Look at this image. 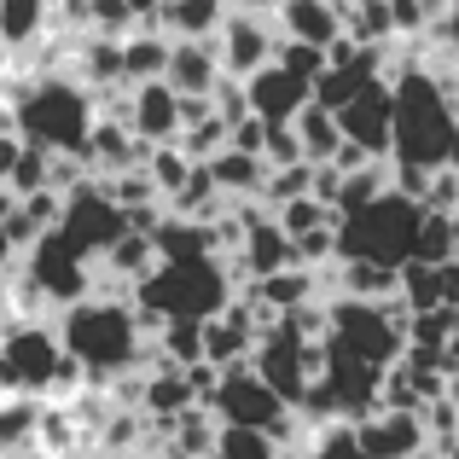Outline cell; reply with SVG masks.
I'll return each mask as SVG.
<instances>
[{
	"instance_id": "8992f818",
	"label": "cell",
	"mask_w": 459,
	"mask_h": 459,
	"mask_svg": "<svg viewBox=\"0 0 459 459\" xmlns=\"http://www.w3.org/2000/svg\"><path fill=\"white\" fill-rule=\"evenodd\" d=\"M325 349L349 360H367L378 372H395L407 355V308L402 303H360V297H332L325 303Z\"/></svg>"
},
{
	"instance_id": "8fae6325",
	"label": "cell",
	"mask_w": 459,
	"mask_h": 459,
	"mask_svg": "<svg viewBox=\"0 0 459 459\" xmlns=\"http://www.w3.org/2000/svg\"><path fill=\"white\" fill-rule=\"evenodd\" d=\"M238 221H245V238H238L233 262H238V273H245L250 285L273 280V273H285V268H303V262H297L291 233L280 227V215H273V210H256V204L245 198V204H238Z\"/></svg>"
},
{
	"instance_id": "d6a6232c",
	"label": "cell",
	"mask_w": 459,
	"mask_h": 459,
	"mask_svg": "<svg viewBox=\"0 0 459 459\" xmlns=\"http://www.w3.org/2000/svg\"><path fill=\"white\" fill-rule=\"evenodd\" d=\"M273 65H285L291 76H303V82H320L325 76V53L320 47H308V41H280V58Z\"/></svg>"
},
{
	"instance_id": "ab89813d",
	"label": "cell",
	"mask_w": 459,
	"mask_h": 459,
	"mask_svg": "<svg viewBox=\"0 0 459 459\" xmlns=\"http://www.w3.org/2000/svg\"><path fill=\"white\" fill-rule=\"evenodd\" d=\"M448 395H454V402H459V378H454V384H448Z\"/></svg>"
},
{
	"instance_id": "8d00e7d4",
	"label": "cell",
	"mask_w": 459,
	"mask_h": 459,
	"mask_svg": "<svg viewBox=\"0 0 459 459\" xmlns=\"http://www.w3.org/2000/svg\"><path fill=\"white\" fill-rule=\"evenodd\" d=\"M128 12L140 18V30H146V23L157 30V12H163V0H128Z\"/></svg>"
},
{
	"instance_id": "7c38bea8",
	"label": "cell",
	"mask_w": 459,
	"mask_h": 459,
	"mask_svg": "<svg viewBox=\"0 0 459 459\" xmlns=\"http://www.w3.org/2000/svg\"><path fill=\"white\" fill-rule=\"evenodd\" d=\"M337 123H343L349 146H360V152H372V157H390L395 152V82L390 76L367 82V88L337 111Z\"/></svg>"
},
{
	"instance_id": "836d02e7",
	"label": "cell",
	"mask_w": 459,
	"mask_h": 459,
	"mask_svg": "<svg viewBox=\"0 0 459 459\" xmlns=\"http://www.w3.org/2000/svg\"><path fill=\"white\" fill-rule=\"evenodd\" d=\"M233 152L262 157V152H268V123H262V117H245V123L233 128Z\"/></svg>"
},
{
	"instance_id": "9c48e42d",
	"label": "cell",
	"mask_w": 459,
	"mask_h": 459,
	"mask_svg": "<svg viewBox=\"0 0 459 459\" xmlns=\"http://www.w3.org/2000/svg\"><path fill=\"white\" fill-rule=\"evenodd\" d=\"M23 273L41 285V297L53 308L82 303V297H93V285H100V268H88V256H82L65 233H47L41 245L23 256Z\"/></svg>"
},
{
	"instance_id": "2e32d148",
	"label": "cell",
	"mask_w": 459,
	"mask_h": 459,
	"mask_svg": "<svg viewBox=\"0 0 459 459\" xmlns=\"http://www.w3.org/2000/svg\"><path fill=\"white\" fill-rule=\"evenodd\" d=\"M280 35L285 41H308L320 53H332V41H343V6L337 0H280Z\"/></svg>"
},
{
	"instance_id": "b9f144b4",
	"label": "cell",
	"mask_w": 459,
	"mask_h": 459,
	"mask_svg": "<svg viewBox=\"0 0 459 459\" xmlns=\"http://www.w3.org/2000/svg\"><path fill=\"white\" fill-rule=\"evenodd\" d=\"M454 320H459V308H454Z\"/></svg>"
},
{
	"instance_id": "f546056e",
	"label": "cell",
	"mask_w": 459,
	"mask_h": 459,
	"mask_svg": "<svg viewBox=\"0 0 459 459\" xmlns=\"http://www.w3.org/2000/svg\"><path fill=\"white\" fill-rule=\"evenodd\" d=\"M303 459H367L360 454V437L349 419H337V425H320L303 437Z\"/></svg>"
},
{
	"instance_id": "4316f807",
	"label": "cell",
	"mask_w": 459,
	"mask_h": 459,
	"mask_svg": "<svg viewBox=\"0 0 459 459\" xmlns=\"http://www.w3.org/2000/svg\"><path fill=\"white\" fill-rule=\"evenodd\" d=\"M215 437H221V419H215L210 407H192V413H180L175 425H169V442H175L180 454H192V459H210Z\"/></svg>"
},
{
	"instance_id": "277c9868",
	"label": "cell",
	"mask_w": 459,
	"mask_h": 459,
	"mask_svg": "<svg viewBox=\"0 0 459 459\" xmlns=\"http://www.w3.org/2000/svg\"><path fill=\"white\" fill-rule=\"evenodd\" d=\"M12 117H18V134L30 146H41L53 157H82L93 123H100V105H93V93L76 76H35L30 93L12 105Z\"/></svg>"
},
{
	"instance_id": "1f68e13d",
	"label": "cell",
	"mask_w": 459,
	"mask_h": 459,
	"mask_svg": "<svg viewBox=\"0 0 459 459\" xmlns=\"http://www.w3.org/2000/svg\"><path fill=\"white\" fill-rule=\"evenodd\" d=\"M308 192H314V163H291V169H268V186H262V198L280 210V204L308 198Z\"/></svg>"
},
{
	"instance_id": "7402d4cb",
	"label": "cell",
	"mask_w": 459,
	"mask_h": 459,
	"mask_svg": "<svg viewBox=\"0 0 459 459\" xmlns=\"http://www.w3.org/2000/svg\"><path fill=\"white\" fill-rule=\"evenodd\" d=\"M297 140H303V157L308 163H332L337 152H343V123H337V111H325V105H303L297 111Z\"/></svg>"
},
{
	"instance_id": "484cf974",
	"label": "cell",
	"mask_w": 459,
	"mask_h": 459,
	"mask_svg": "<svg viewBox=\"0 0 459 459\" xmlns=\"http://www.w3.org/2000/svg\"><path fill=\"white\" fill-rule=\"evenodd\" d=\"M273 215H280V227L291 233V245H297V238H308V233H325V227H337V221H343V215H337L325 198H314V192H308V198L280 204Z\"/></svg>"
},
{
	"instance_id": "f35d334b",
	"label": "cell",
	"mask_w": 459,
	"mask_h": 459,
	"mask_svg": "<svg viewBox=\"0 0 459 459\" xmlns=\"http://www.w3.org/2000/svg\"><path fill=\"white\" fill-rule=\"evenodd\" d=\"M70 459H117V454H70Z\"/></svg>"
},
{
	"instance_id": "6da1fadb",
	"label": "cell",
	"mask_w": 459,
	"mask_h": 459,
	"mask_svg": "<svg viewBox=\"0 0 459 459\" xmlns=\"http://www.w3.org/2000/svg\"><path fill=\"white\" fill-rule=\"evenodd\" d=\"M58 337H65V355L88 367L93 384H117L134 378L140 355H146V325H140V308L128 297H82V303L58 308Z\"/></svg>"
},
{
	"instance_id": "ac0fdd59",
	"label": "cell",
	"mask_w": 459,
	"mask_h": 459,
	"mask_svg": "<svg viewBox=\"0 0 459 459\" xmlns=\"http://www.w3.org/2000/svg\"><path fill=\"white\" fill-rule=\"evenodd\" d=\"M227 12H233V0H163L157 30L169 41H210V35H221Z\"/></svg>"
},
{
	"instance_id": "7a4b0ae2",
	"label": "cell",
	"mask_w": 459,
	"mask_h": 459,
	"mask_svg": "<svg viewBox=\"0 0 459 459\" xmlns=\"http://www.w3.org/2000/svg\"><path fill=\"white\" fill-rule=\"evenodd\" d=\"M390 82H395V152H390V163L448 169L454 140H459V105H454L448 82L425 65H407Z\"/></svg>"
},
{
	"instance_id": "5bb4252c",
	"label": "cell",
	"mask_w": 459,
	"mask_h": 459,
	"mask_svg": "<svg viewBox=\"0 0 459 459\" xmlns=\"http://www.w3.org/2000/svg\"><path fill=\"white\" fill-rule=\"evenodd\" d=\"M128 128H134L146 146H169V140H180V93L169 88V82H140V88H128Z\"/></svg>"
},
{
	"instance_id": "f1b7e54d",
	"label": "cell",
	"mask_w": 459,
	"mask_h": 459,
	"mask_svg": "<svg viewBox=\"0 0 459 459\" xmlns=\"http://www.w3.org/2000/svg\"><path fill=\"white\" fill-rule=\"evenodd\" d=\"M285 448L268 437V430H245V425H221L210 459H280Z\"/></svg>"
},
{
	"instance_id": "9a60e30c",
	"label": "cell",
	"mask_w": 459,
	"mask_h": 459,
	"mask_svg": "<svg viewBox=\"0 0 459 459\" xmlns=\"http://www.w3.org/2000/svg\"><path fill=\"white\" fill-rule=\"evenodd\" d=\"M245 93H250V117H262V123H297V111L314 100V82L291 76L285 65H268L245 82Z\"/></svg>"
},
{
	"instance_id": "d6986e66",
	"label": "cell",
	"mask_w": 459,
	"mask_h": 459,
	"mask_svg": "<svg viewBox=\"0 0 459 459\" xmlns=\"http://www.w3.org/2000/svg\"><path fill=\"white\" fill-rule=\"evenodd\" d=\"M250 297L285 320V314L320 303V268H285V273H273V280H256V285H250Z\"/></svg>"
},
{
	"instance_id": "83f0119b",
	"label": "cell",
	"mask_w": 459,
	"mask_h": 459,
	"mask_svg": "<svg viewBox=\"0 0 459 459\" xmlns=\"http://www.w3.org/2000/svg\"><path fill=\"white\" fill-rule=\"evenodd\" d=\"M454 256H459V227H454V215H437V210H430L425 227H419L413 262H425V268H448Z\"/></svg>"
},
{
	"instance_id": "cb8c5ba5",
	"label": "cell",
	"mask_w": 459,
	"mask_h": 459,
	"mask_svg": "<svg viewBox=\"0 0 459 459\" xmlns=\"http://www.w3.org/2000/svg\"><path fill=\"white\" fill-rule=\"evenodd\" d=\"M53 0H0V47H30L47 30Z\"/></svg>"
},
{
	"instance_id": "ba28073f",
	"label": "cell",
	"mask_w": 459,
	"mask_h": 459,
	"mask_svg": "<svg viewBox=\"0 0 459 459\" xmlns=\"http://www.w3.org/2000/svg\"><path fill=\"white\" fill-rule=\"evenodd\" d=\"M58 233H65L88 262H100L105 250H111L123 233H134V227H128V210L105 192V180H88V186H76L65 198V221H58Z\"/></svg>"
},
{
	"instance_id": "60d3db41",
	"label": "cell",
	"mask_w": 459,
	"mask_h": 459,
	"mask_svg": "<svg viewBox=\"0 0 459 459\" xmlns=\"http://www.w3.org/2000/svg\"><path fill=\"white\" fill-rule=\"evenodd\" d=\"M337 6H355V0H337Z\"/></svg>"
},
{
	"instance_id": "74e56055",
	"label": "cell",
	"mask_w": 459,
	"mask_h": 459,
	"mask_svg": "<svg viewBox=\"0 0 459 459\" xmlns=\"http://www.w3.org/2000/svg\"><path fill=\"white\" fill-rule=\"evenodd\" d=\"M146 459H192V454H180L175 442H169V448H157V454H146Z\"/></svg>"
},
{
	"instance_id": "5b68a950",
	"label": "cell",
	"mask_w": 459,
	"mask_h": 459,
	"mask_svg": "<svg viewBox=\"0 0 459 459\" xmlns=\"http://www.w3.org/2000/svg\"><path fill=\"white\" fill-rule=\"evenodd\" d=\"M425 204L402 198V192H384L378 204L343 215L337 221V262H390V268H407L419 250V227H425Z\"/></svg>"
},
{
	"instance_id": "4dcf8cb0",
	"label": "cell",
	"mask_w": 459,
	"mask_h": 459,
	"mask_svg": "<svg viewBox=\"0 0 459 459\" xmlns=\"http://www.w3.org/2000/svg\"><path fill=\"white\" fill-rule=\"evenodd\" d=\"M12 192H18V198H30V192H53V152H41V146L23 140V157H18V169H12Z\"/></svg>"
},
{
	"instance_id": "d590c367",
	"label": "cell",
	"mask_w": 459,
	"mask_h": 459,
	"mask_svg": "<svg viewBox=\"0 0 459 459\" xmlns=\"http://www.w3.org/2000/svg\"><path fill=\"white\" fill-rule=\"evenodd\" d=\"M437 35L448 41V53L459 58V0H448V12H442V23H437Z\"/></svg>"
},
{
	"instance_id": "30bf717a",
	"label": "cell",
	"mask_w": 459,
	"mask_h": 459,
	"mask_svg": "<svg viewBox=\"0 0 459 459\" xmlns=\"http://www.w3.org/2000/svg\"><path fill=\"white\" fill-rule=\"evenodd\" d=\"M280 18L273 12H227L221 35H215V58H221V70L233 82H250L256 70H268L273 58H280Z\"/></svg>"
},
{
	"instance_id": "603a6c76",
	"label": "cell",
	"mask_w": 459,
	"mask_h": 459,
	"mask_svg": "<svg viewBox=\"0 0 459 459\" xmlns=\"http://www.w3.org/2000/svg\"><path fill=\"white\" fill-rule=\"evenodd\" d=\"M343 35L360 41V47H384L390 35H402V30H395L390 0H355V6H343Z\"/></svg>"
},
{
	"instance_id": "e575fe53",
	"label": "cell",
	"mask_w": 459,
	"mask_h": 459,
	"mask_svg": "<svg viewBox=\"0 0 459 459\" xmlns=\"http://www.w3.org/2000/svg\"><path fill=\"white\" fill-rule=\"evenodd\" d=\"M18 157H23V134H0V186H12Z\"/></svg>"
},
{
	"instance_id": "ffe728a7",
	"label": "cell",
	"mask_w": 459,
	"mask_h": 459,
	"mask_svg": "<svg viewBox=\"0 0 459 459\" xmlns=\"http://www.w3.org/2000/svg\"><path fill=\"white\" fill-rule=\"evenodd\" d=\"M337 297L402 303V268H390V262H337Z\"/></svg>"
},
{
	"instance_id": "d4e9b609",
	"label": "cell",
	"mask_w": 459,
	"mask_h": 459,
	"mask_svg": "<svg viewBox=\"0 0 459 459\" xmlns=\"http://www.w3.org/2000/svg\"><path fill=\"white\" fill-rule=\"evenodd\" d=\"M192 157H186V146H180V140H169V146H152V157H146V175H152V186L163 192V204L169 198H180V186H186L192 180Z\"/></svg>"
},
{
	"instance_id": "3957f363",
	"label": "cell",
	"mask_w": 459,
	"mask_h": 459,
	"mask_svg": "<svg viewBox=\"0 0 459 459\" xmlns=\"http://www.w3.org/2000/svg\"><path fill=\"white\" fill-rule=\"evenodd\" d=\"M233 262L227 256H198V262H163L157 273L134 285V297L128 303L140 308V325L146 332H163V325L175 320H215V314H227L238 303L233 297Z\"/></svg>"
},
{
	"instance_id": "44dd1931",
	"label": "cell",
	"mask_w": 459,
	"mask_h": 459,
	"mask_svg": "<svg viewBox=\"0 0 459 459\" xmlns=\"http://www.w3.org/2000/svg\"><path fill=\"white\" fill-rule=\"evenodd\" d=\"M169 53H175V41H169L163 30H134L123 41V82L128 88H140V82H163L169 76Z\"/></svg>"
},
{
	"instance_id": "4fadbf2b",
	"label": "cell",
	"mask_w": 459,
	"mask_h": 459,
	"mask_svg": "<svg viewBox=\"0 0 459 459\" xmlns=\"http://www.w3.org/2000/svg\"><path fill=\"white\" fill-rule=\"evenodd\" d=\"M355 437L367 459H419L430 448V430L419 419V407H378L372 419L355 425Z\"/></svg>"
},
{
	"instance_id": "e0dca14e",
	"label": "cell",
	"mask_w": 459,
	"mask_h": 459,
	"mask_svg": "<svg viewBox=\"0 0 459 459\" xmlns=\"http://www.w3.org/2000/svg\"><path fill=\"white\" fill-rule=\"evenodd\" d=\"M221 58H215V41H175V53H169V88L186 93V100H210L215 82H221Z\"/></svg>"
},
{
	"instance_id": "52a82bcc",
	"label": "cell",
	"mask_w": 459,
	"mask_h": 459,
	"mask_svg": "<svg viewBox=\"0 0 459 459\" xmlns=\"http://www.w3.org/2000/svg\"><path fill=\"white\" fill-rule=\"evenodd\" d=\"M65 337H58V325L47 320H12L6 337H0V384H6L12 395H53L58 372H65Z\"/></svg>"
}]
</instances>
